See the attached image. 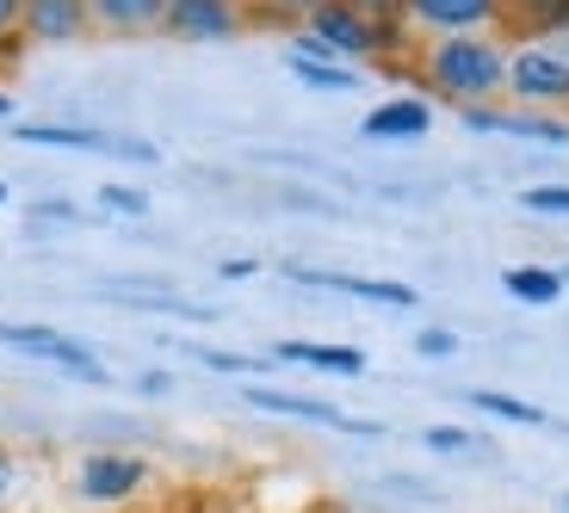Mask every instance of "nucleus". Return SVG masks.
<instances>
[{"mask_svg":"<svg viewBox=\"0 0 569 513\" xmlns=\"http://www.w3.org/2000/svg\"><path fill=\"white\" fill-rule=\"evenodd\" d=\"M291 279L298 285H322V291H341V298H366V303H385V310H415V285H390V279H347V272H316V266H298L291 260Z\"/></svg>","mask_w":569,"mask_h":513,"instance_id":"1a4fd4ad","label":"nucleus"},{"mask_svg":"<svg viewBox=\"0 0 569 513\" xmlns=\"http://www.w3.org/2000/svg\"><path fill=\"white\" fill-rule=\"evenodd\" d=\"M470 402H477L483 414L520 421V428H539V421H545V409H532V402H520V396H496V390H470Z\"/></svg>","mask_w":569,"mask_h":513,"instance_id":"6ab92c4d","label":"nucleus"},{"mask_svg":"<svg viewBox=\"0 0 569 513\" xmlns=\"http://www.w3.org/2000/svg\"><path fill=\"white\" fill-rule=\"evenodd\" d=\"M19 38L26 43H81V38H93V13H87V0H26Z\"/></svg>","mask_w":569,"mask_h":513,"instance_id":"6e6552de","label":"nucleus"},{"mask_svg":"<svg viewBox=\"0 0 569 513\" xmlns=\"http://www.w3.org/2000/svg\"><path fill=\"white\" fill-rule=\"evenodd\" d=\"M7 495H13V457L0 452V501H7Z\"/></svg>","mask_w":569,"mask_h":513,"instance_id":"c85d7f7f","label":"nucleus"},{"mask_svg":"<svg viewBox=\"0 0 569 513\" xmlns=\"http://www.w3.org/2000/svg\"><path fill=\"white\" fill-rule=\"evenodd\" d=\"M415 353H421V359H452V353H458V334L427 329V334H415Z\"/></svg>","mask_w":569,"mask_h":513,"instance_id":"5701e85b","label":"nucleus"},{"mask_svg":"<svg viewBox=\"0 0 569 513\" xmlns=\"http://www.w3.org/2000/svg\"><path fill=\"white\" fill-rule=\"evenodd\" d=\"M427 124H433V105L409 93V100H385L378 112H366V124H359V130L390 143V137H427Z\"/></svg>","mask_w":569,"mask_h":513,"instance_id":"ddd939ff","label":"nucleus"},{"mask_svg":"<svg viewBox=\"0 0 569 513\" xmlns=\"http://www.w3.org/2000/svg\"><path fill=\"white\" fill-rule=\"evenodd\" d=\"M0 118H13V100H7V93H0Z\"/></svg>","mask_w":569,"mask_h":513,"instance_id":"c756f323","label":"nucleus"},{"mask_svg":"<svg viewBox=\"0 0 569 513\" xmlns=\"http://www.w3.org/2000/svg\"><path fill=\"white\" fill-rule=\"evenodd\" d=\"M254 26L242 0H168V19H161V38L180 43H229Z\"/></svg>","mask_w":569,"mask_h":513,"instance_id":"39448f33","label":"nucleus"},{"mask_svg":"<svg viewBox=\"0 0 569 513\" xmlns=\"http://www.w3.org/2000/svg\"><path fill=\"white\" fill-rule=\"evenodd\" d=\"M142 457H130V452H93L81 464V495L87 501H124V495H137V483H142Z\"/></svg>","mask_w":569,"mask_h":513,"instance_id":"9b49d317","label":"nucleus"},{"mask_svg":"<svg viewBox=\"0 0 569 513\" xmlns=\"http://www.w3.org/2000/svg\"><path fill=\"white\" fill-rule=\"evenodd\" d=\"M508 100L520 105H569V57L551 43H508Z\"/></svg>","mask_w":569,"mask_h":513,"instance_id":"7ed1b4c3","label":"nucleus"},{"mask_svg":"<svg viewBox=\"0 0 569 513\" xmlns=\"http://www.w3.org/2000/svg\"><path fill=\"white\" fill-rule=\"evenodd\" d=\"M279 359H291V365H316V371H341V378H359L366 371V353H353V346H316V341H279L272 346Z\"/></svg>","mask_w":569,"mask_h":513,"instance_id":"4468645a","label":"nucleus"},{"mask_svg":"<svg viewBox=\"0 0 569 513\" xmlns=\"http://www.w3.org/2000/svg\"><path fill=\"white\" fill-rule=\"evenodd\" d=\"M284 69L298 74L303 87H316V93H347V87H353V69H347V62H316V57L284 50Z\"/></svg>","mask_w":569,"mask_h":513,"instance_id":"f3484780","label":"nucleus"},{"mask_svg":"<svg viewBox=\"0 0 569 513\" xmlns=\"http://www.w3.org/2000/svg\"><path fill=\"white\" fill-rule=\"evenodd\" d=\"M0 346H19V353H38L50 359V365L62 371H81V378H93V384H106V365L93 353H87L81 341H69V334L57 329H38V322H0Z\"/></svg>","mask_w":569,"mask_h":513,"instance_id":"0eeeda50","label":"nucleus"},{"mask_svg":"<svg viewBox=\"0 0 569 513\" xmlns=\"http://www.w3.org/2000/svg\"><path fill=\"white\" fill-rule=\"evenodd\" d=\"M563 285H569V266H563Z\"/></svg>","mask_w":569,"mask_h":513,"instance_id":"2f4dec72","label":"nucleus"},{"mask_svg":"<svg viewBox=\"0 0 569 513\" xmlns=\"http://www.w3.org/2000/svg\"><path fill=\"white\" fill-rule=\"evenodd\" d=\"M402 31H415V38L508 31V0H402Z\"/></svg>","mask_w":569,"mask_h":513,"instance_id":"20e7f679","label":"nucleus"},{"mask_svg":"<svg viewBox=\"0 0 569 513\" xmlns=\"http://www.w3.org/2000/svg\"><path fill=\"white\" fill-rule=\"evenodd\" d=\"M248 402L254 409H272V414H291V421H322V428H347V433H366V440H378V421H353V414H341L335 402H316V396H284V390H260L248 384Z\"/></svg>","mask_w":569,"mask_h":513,"instance_id":"9d476101","label":"nucleus"},{"mask_svg":"<svg viewBox=\"0 0 569 513\" xmlns=\"http://www.w3.org/2000/svg\"><path fill=\"white\" fill-rule=\"evenodd\" d=\"M353 13H366L371 26H385V31H402V0H347ZM409 38V31H402Z\"/></svg>","mask_w":569,"mask_h":513,"instance_id":"4be33fe9","label":"nucleus"},{"mask_svg":"<svg viewBox=\"0 0 569 513\" xmlns=\"http://www.w3.org/2000/svg\"><path fill=\"white\" fill-rule=\"evenodd\" d=\"M248 272H260V260H223V279H248Z\"/></svg>","mask_w":569,"mask_h":513,"instance_id":"cd10ccee","label":"nucleus"},{"mask_svg":"<svg viewBox=\"0 0 569 513\" xmlns=\"http://www.w3.org/2000/svg\"><path fill=\"white\" fill-rule=\"evenodd\" d=\"M520 204H527V211H545V217H569V185H527Z\"/></svg>","mask_w":569,"mask_h":513,"instance_id":"412c9836","label":"nucleus"},{"mask_svg":"<svg viewBox=\"0 0 569 513\" xmlns=\"http://www.w3.org/2000/svg\"><path fill=\"white\" fill-rule=\"evenodd\" d=\"M427 445H433V452H477V440H470L465 428H427Z\"/></svg>","mask_w":569,"mask_h":513,"instance_id":"b1692460","label":"nucleus"},{"mask_svg":"<svg viewBox=\"0 0 569 513\" xmlns=\"http://www.w3.org/2000/svg\"><path fill=\"white\" fill-rule=\"evenodd\" d=\"M501 285H508L513 303H557L563 298V272H551V266H508L501 272Z\"/></svg>","mask_w":569,"mask_h":513,"instance_id":"2eb2a0df","label":"nucleus"},{"mask_svg":"<svg viewBox=\"0 0 569 513\" xmlns=\"http://www.w3.org/2000/svg\"><path fill=\"white\" fill-rule=\"evenodd\" d=\"M31 217H57V223H74V204H62V199H43V204H31Z\"/></svg>","mask_w":569,"mask_h":513,"instance_id":"bb28decb","label":"nucleus"},{"mask_svg":"<svg viewBox=\"0 0 569 513\" xmlns=\"http://www.w3.org/2000/svg\"><path fill=\"white\" fill-rule=\"evenodd\" d=\"M100 204L118 217H149V192H137V185H100Z\"/></svg>","mask_w":569,"mask_h":513,"instance_id":"aec40b11","label":"nucleus"},{"mask_svg":"<svg viewBox=\"0 0 569 513\" xmlns=\"http://www.w3.org/2000/svg\"><path fill=\"white\" fill-rule=\"evenodd\" d=\"M211 371H260V359H242V353H199Z\"/></svg>","mask_w":569,"mask_h":513,"instance_id":"393cba45","label":"nucleus"},{"mask_svg":"<svg viewBox=\"0 0 569 513\" xmlns=\"http://www.w3.org/2000/svg\"><path fill=\"white\" fill-rule=\"evenodd\" d=\"M402 43H415V38H402V31H385V26H371L366 13H353L347 0H328L322 13H310L298 26V57H316V62H385L390 50H402Z\"/></svg>","mask_w":569,"mask_h":513,"instance_id":"f03ea898","label":"nucleus"},{"mask_svg":"<svg viewBox=\"0 0 569 513\" xmlns=\"http://www.w3.org/2000/svg\"><path fill=\"white\" fill-rule=\"evenodd\" d=\"M19 19H26V0H0V38H13Z\"/></svg>","mask_w":569,"mask_h":513,"instance_id":"a878e982","label":"nucleus"},{"mask_svg":"<svg viewBox=\"0 0 569 513\" xmlns=\"http://www.w3.org/2000/svg\"><path fill=\"white\" fill-rule=\"evenodd\" d=\"M242 7H248V19H272V26H291V31H298L310 13H322L328 0H242Z\"/></svg>","mask_w":569,"mask_h":513,"instance_id":"a211bd4d","label":"nucleus"},{"mask_svg":"<svg viewBox=\"0 0 569 513\" xmlns=\"http://www.w3.org/2000/svg\"><path fill=\"white\" fill-rule=\"evenodd\" d=\"M415 69H421V81L433 87L446 105H458V112L508 100V43H501V31L421 38V50H415Z\"/></svg>","mask_w":569,"mask_h":513,"instance_id":"f257e3e1","label":"nucleus"},{"mask_svg":"<svg viewBox=\"0 0 569 513\" xmlns=\"http://www.w3.org/2000/svg\"><path fill=\"white\" fill-rule=\"evenodd\" d=\"M508 26H520L527 38L563 31L569 26V0H508Z\"/></svg>","mask_w":569,"mask_h":513,"instance_id":"dca6fc26","label":"nucleus"},{"mask_svg":"<svg viewBox=\"0 0 569 513\" xmlns=\"http://www.w3.org/2000/svg\"><path fill=\"white\" fill-rule=\"evenodd\" d=\"M0 204H7V185H0Z\"/></svg>","mask_w":569,"mask_h":513,"instance_id":"7c9ffc66","label":"nucleus"},{"mask_svg":"<svg viewBox=\"0 0 569 513\" xmlns=\"http://www.w3.org/2000/svg\"><path fill=\"white\" fill-rule=\"evenodd\" d=\"M19 143L38 149H81V155H118V161H149L156 168V143H130V137H106V130H74V124H19Z\"/></svg>","mask_w":569,"mask_h":513,"instance_id":"423d86ee","label":"nucleus"},{"mask_svg":"<svg viewBox=\"0 0 569 513\" xmlns=\"http://www.w3.org/2000/svg\"><path fill=\"white\" fill-rule=\"evenodd\" d=\"M87 13L106 38H149L168 19V0H87Z\"/></svg>","mask_w":569,"mask_h":513,"instance_id":"f8f14e48","label":"nucleus"}]
</instances>
